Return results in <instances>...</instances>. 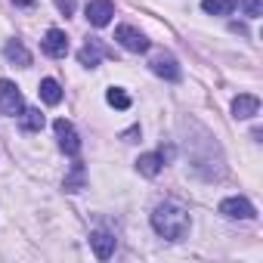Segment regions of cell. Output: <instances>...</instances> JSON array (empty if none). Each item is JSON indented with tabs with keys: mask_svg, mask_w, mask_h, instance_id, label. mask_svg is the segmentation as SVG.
I'll use <instances>...</instances> for the list:
<instances>
[{
	"mask_svg": "<svg viewBox=\"0 0 263 263\" xmlns=\"http://www.w3.org/2000/svg\"><path fill=\"white\" fill-rule=\"evenodd\" d=\"M152 226L161 238H171V241H180L186 232H189V211L180 204V201H161L155 211H152Z\"/></svg>",
	"mask_w": 263,
	"mask_h": 263,
	"instance_id": "cell-1",
	"label": "cell"
},
{
	"mask_svg": "<svg viewBox=\"0 0 263 263\" xmlns=\"http://www.w3.org/2000/svg\"><path fill=\"white\" fill-rule=\"evenodd\" d=\"M19 124H22V130H28V134H37V130L44 127L41 108H22V111H19Z\"/></svg>",
	"mask_w": 263,
	"mask_h": 263,
	"instance_id": "cell-13",
	"label": "cell"
},
{
	"mask_svg": "<svg viewBox=\"0 0 263 263\" xmlns=\"http://www.w3.org/2000/svg\"><path fill=\"white\" fill-rule=\"evenodd\" d=\"M53 130H56V140H59L62 152H65V155H78V149H81V140H78V134H74L71 121L59 118V121L53 124Z\"/></svg>",
	"mask_w": 263,
	"mask_h": 263,
	"instance_id": "cell-4",
	"label": "cell"
},
{
	"mask_svg": "<svg viewBox=\"0 0 263 263\" xmlns=\"http://www.w3.org/2000/svg\"><path fill=\"white\" fill-rule=\"evenodd\" d=\"M41 99H44L47 105H59V102H62V87H59L53 78H44V81H41Z\"/></svg>",
	"mask_w": 263,
	"mask_h": 263,
	"instance_id": "cell-15",
	"label": "cell"
},
{
	"mask_svg": "<svg viewBox=\"0 0 263 263\" xmlns=\"http://www.w3.org/2000/svg\"><path fill=\"white\" fill-rule=\"evenodd\" d=\"M257 111H260V99H257V96L241 93V96L232 99V115H235V118H254Z\"/></svg>",
	"mask_w": 263,
	"mask_h": 263,
	"instance_id": "cell-9",
	"label": "cell"
},
{
	"mask_svg": "<svg viewBox=\"0 0 263 263\" xmlns=\"http://www.w3.org/2000/svg\"><path fill=\"white\" fill-rule=\"evenodd\" d=\"M4 56H7L13 65H22V68H25V65H31V53H28L19 41H10V44L4 47Z\"/></svg>",
	"mask_w": 263,
	"mask_h": 263,
	"instance_id": "cell-11",
	"label": "cell"
},
{
	"mask_svg": "<svg viewBox=\"0 0 263 263\" xmlns=\"http://www.w3.org/2000/svg\"><path fill=\"white\" fill-rule=\"evenodd\" d=\"M111 16H115L111 0H90V4H87V19H90V25L102 28V25L111 22Z\"/></svg>",
	"mask_w": 263,
	"mask_h": 263,
	"instance_id": "cell-7",
	"label": "cell"
},
{
	"mask_svg": "<svg viewBox=\"0 0 263 263\" xmlns=\"http://www.w3.org/2000/svg\"><path fill=\"white\" fill-rule=\"evenodd\" d=\"M56 7H59L65 16H71V13H74V0H56Z\"/></svg>",
	"mask_w": 263,
	"mask_h": 263,
	"instance_id": "cell-20",
	"label": "cell"
},
{
	"mask_svg": "<svg viewBox=\"0 0 263 263\" xmlns=\"http://www.w3.org/2000/svg\"><path fill=\"white\" fill-rule=\"evenodd\" d=\"M152 71L158 74V78H167V81H177L180 78V65H177V59L174 56H155L152 59Z\"/></svg>",
	"mask_w": 263,
	"mask_h": 263,
	"instance_id": "cell-10",
	"label": "cell"
},
{
	"mask_svg": "<svg viewBox=\"0 0 263 263\" xmlns=\"http://www.w3.org/2000/svg\"><path fill=\"white\" fill-rule=\"evenodd\" d=\"M238 7H241V13H245V16H251V19H257V16H260V10H263L260 0H238Z\"/></svg>",
	"mask_w": 263,
	"mask_h": 263,
	"instance_id": "cell-18",
	"label": "cell"
},
{
	"mask_svg": "<svg viewBox=\"0 0 263 263\" xmlns=\"http://www.w3.org/2000/svg\"><path fill=\"white\" fill-rule=\"evenodd\" d=\"M115 41H118L124 50H130V53H146V50H149L146 34H140L134 25H118V28H115Z\"/></svg>",
	"mask_w": 263,
	"mask_h": 263,
	"instance_id": "cell-3",
	"label": "cell"
},
{
	"mask_svg": "<svg viewBox=\"0 0 263 263\" xmlns=\"http://www.w3.org/2000/svg\"><path fill=\"white\" fill-rule=\"evenodd\" d=\"M220 214L229 217V220H254L257 217V211H254V204L248 198H226V201H220Z\"/></svg>",
	"mask_w": 263,
	"mask_h": 263,
	"instance_id": "cell-5",
	"label": "cell"
},
{
	"mask_svg": "<svg viewBox=\"0 0 263 263\" xmlns=\"http://www.w3.org/2000/svg\"><path fill=\"white\" fill-rule=\"evenodd\" d=\"M41 44H44V53L53 56V59H65V56H68V37H65V31H59V28H50Z\"/></svg>",
	"mask_w": 263,
	"mask_h": 263,
	"instance_id": "cell-6",
	"label": "cell"
},
{
	"mask_svg": "<svg viewBox=\"0 0 263 263\" xmlns=\"http://www.w3.org/2000/svg\"><path fill=\"white\" fill-rule=\"evenodd\" d=\"M232 7H235V0H201V10L211 16H226L232 13Z\"/></svg>",
	"mask_w": 263,
	"mask_h": 263,
	"instance_id": "cell-16",
	"label": "cell"
},
{
	"mask_svg": "<svg viewBox=\"0 0 263 263\" xmlns=\"http://www.w3.org/2000/svg\"><path fill=\"white\" fill-rule=\"evenodd\" d=\"M90 245H93V251H96L99 260H108V257L115 254V235L105 232V229H96V232L90 235Z\"/></svg>",
	"mask_w": 263,
	"mask_h": 263,
	"instance_id": "cell-8",
	"label": "cell"
},
{
	"mask_svg": "<svg viewBox=\"0 0 263 263\" xmlns=\"http://www.w3.org/2000/svg\"><path fill=\"white\" fill-rule=\"evenodd\" d=\"M13 4H22V7H28V4H34V0H13Z\"/></svg>",
	"mask_w": 263,
	"mask_h": 263,
	"instance_id": "cell-21",
	"label": "cell"
},
{
	"mask_svg": "<svg viewBox=\"0 0 263 263\" xmlns=\"http://www.w3.org/2000/svg\"><path fill=\"white\" fill-rule=\"evenodd\" d=\"M78 59H81V65H87V68L99 65V59H102V47H99V41H87V44L81 47Z\"/></svg>",
	"mask_w": 263,
	"mask_h": 263,
	"instance_id": "cell-14",
	"label": "cell"
},
{
	"mask_svg": "<svg viewBox=\"0 0 263 263\" xmlns=\"http://www.w3.org/2000/svg\"><path fill=\"white\" fill-rule=\"evenodd\" d=\"M105 99H108V105H115V108H130V96H127L121 87H111V90L105 93Z\"/></svg>",
	"mask_w": 263,
	"mask_h": 263,
	"instance_id": "cell-17",
	"label": "cell"
},
{
	"mask_svg": "<svg viewBox=\"0 0 263 263\" xmlns=\"http://www.w3.org/2000/svg\"><path fill=\"white\" fill-rule=\"evenodd\" d=\"M25 108V99H22V90L13 84V81H0V115H19Z\"/></svg>",
	"mask_w": 263,
	"mask_h": 263,
	"instance_id": "cell-2",
	"label": "cell"
},
{
	"mask_svg": "<svg viewBox=\"0 0 263 263\" xmlns=\"http://www.w3.org/2000/svg\"><path fill=\"white\" fill-rule=\"evenodd\" d=\"M161 164H164V155H158V152H146V155H140V161H137V167H140L143 177H155V174L161 171Z\"/></svg>",
	"mask_w": 263,
	"mask_h": 263,
	"instance_id": "cell-12",
	"label": "cell"
},
{
	"mask_svg": "<svg viewBox=\"0 0 263 263\" xmlns=\"http://www.w3.org/2000/svg\"><path fill=\"white\" fill-rule=\"evenodd\" d=\"M81 183H84V167H81V164H74V174L65 180V189H68V192H78V186H81Z\"/></svg>",
	"mask_w": 263,
	"mask_h": 263,
	"instance_id": "cell-19",
	"label": "cell"
}]
</instances>
